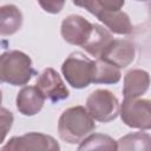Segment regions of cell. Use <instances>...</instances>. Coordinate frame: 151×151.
<instances>
[{
    "instance_id": "6da1fadb",
    "label": "cell",
    "mask_w": 151,
    "mask_h": 151,
    "mask_svg": "<svg viewBox=\"0 0 151 151\" xmlns=\"http://www.w3.org/2000/svg\"><path fill=\"white\" fill-rule=\"evenodd\" d=\"M73 4L93 14L110 33L127 35L133 31L130 17L122 9L125 5L124 0H84L73 1Z\"/></svg>"
},
{
    "instance_id": "7a4b0ae2",
    "label": "cell",
    "mask_w": 151,
    "mask_h": 151,
    "mask_svg": "<svg viewBox=\"0 0 151 151\" xmlns=\"http://www.w3.org/2000/svg\"><path fill=\"white\" fill-rule=\"evenodd\" d=\"M96 127L94 119L81 105L66 109L58 120L59 137L68 144L80 143L84 138L91 134Z\"/></svg>"
},
{
    "instance_id": "3957f363",
    "label": "cell",
    "mask_w": 151,
    "mask_h": 151,
    "mask_svg": "<svg viewBox=\"0 0 151 151\" xmlns=\"http://www.w3.org/2000/svg\"><path fill=\"white\" fill-rule=\"evenodd\" d=\"M33 73L32 59L22 51L12 50L0 54V83L24 86L31 80Z\"/></svg>"
},
{
    "instance_id": "277c9868",
    "label": "cell",
    "mask_w": 151,
    "mask_h": 151,
    "mask_svg": "<svg viewBox=\"0 0 151 151\" xmlns=\"http://www.w3.org/2000/svg\"><path fill=\"white\" fill-rule=\"evenodd\" d=\"M61 73L73 88L87 87L94 77V60L81 52H72L61 65Z\"/></svg>"
},
{
    "instance_id": "5b68a950",
    "label": "cell",
    "mask_w": 151,
    "mask_h": 151,
    "mask_svg": "<svg viewBox=\"0 0 151 151\" xmlns=\"http://www.w3.org/2000/svg\"><path fill=\"white\" fill-rule=\"evenodd\" d=\"M119 100L107 88H97L86 99L85 109L90 116L100 123L114 120L119 114Z\"/></svg>"
},
{
    "instance_id": "8992f818",
    "label": "cell",
    "mask_w": 151,
    "mask_h": 151,
    "mask_svg": "<svg viewBox=\"0 0 151 151\" xmlns=\"http://www.w3.org/2000/svg\"><path fill=\"white\" fill-rule=\"evenodd\" d=\"M149 99H124L119 106L122 122L132 129L147 131L151 129V110Z\"/></svg>"
},
{
    "instance_id": "52a82bcc",
    "label": "cell",
    "mask_w": 151,
    "mask_h": 151,
    "mask_svg": "<svg viewBox=\"0 0 151 151\" xmlns=\"http://www.w3.org/2000/svg\"><path fill=\"white\" fill-rule=\"evenodd\" d=\"M0 151H60V145L50 134L27 132L22 136L9 138Z\"/></svg>"
},
{
    "instance_id": "ba28073f",
    "label": "cell",
    "mask_w": 151,
    "mask_h": 151,
    "mask_svg": "<svg viewBox=\"0 0 151 151\" xmlns=\"http://www.w3.org/2000/svg\"><path fill=\"white\" fill-rule=\"evenodd\" d=\"M35 86L42 93L45 99H48L52 103L67 99L70 96L68 88L66 87L64 80L52 67H47L39 73Z\"/></svg>"
},
{
    "instance_id": "9c48e42d",
    "label": "cell",
    "mask_w": 151,
    "mask_h": 151,
    "mask_svg": "<svg viewBox=\"0 0 151 151\" xmlns=\"http://www.w3.org/2000/svg\"><path fill=\"white\" fill-rule=\"evenodd\" d=\"M136 46L127 39H112L98 59L106 61L117 68H125L133 63Z\"/></svg>"
},
{
    "instance_id": "30bf717a",
    "label": "cell",
    "mask_w": 151,
    "mask_h": 151,
    "mask_svg": "<svg viewBox=\"0 0 151 151\" xmlns=\"http://www.w3.org/2000/svg\"><path fill=\"white\" fill-rule=\"evenodd\" d=\"M92 31V24L81 15L71 14L63 19L60 26V34L63 39L76 46L83 47L90 37Z\"/></svg>"
},
{
    "instance_id": "8fae6325",
    "label": "cell",
    "mask_w": 151,
    "mask_h": 151,
    "mask_svg": "<svg viewBox=\"0 0 151 151\" xmlns=\"http://www.w3.org/2000/svg\"><path fill=\"white\" fill-rule=\"evenodd\" d=\"M45 97L37 88V86H24L15 98L17 110L22 116H35L39 113L45 104Z\"/></svg>"
},
{
    "instance_id": "7c38bea8",
    "label": "cell",
    "mask_w": 151,
    "mask_h": 151,
    "mask_svg": "<svg viewBox=\"0 0 151 151\" xmlns=\"http://www.w3.org/2000/svg\"><path fill=\"white\" fill-rule=\"evenodd\" d=\"M150 85V76L145 70L133 68L124 76L123 96L124 99H137L142 97Z\"/></svg>"
},
{
    "instance_id": "4fadbf2b",
    "label": "cell",
    "mask_w": 151,
    "mask_h": 151,
    "mask_svg": "<svg viewBox=\"0 0 151 151\" xmlns=\"http://www.w3.org/2000/svg\"><path fill=\"white\" fill-rule=\"evenodd\" d=\"M24 17L18 6L7 4L0 6V35L15 34L22 26Z\"/></svg>"
},
{
    "instance_id": "5bb4252c",
    "label": "cell",
    "mask_w": 151,
    "mask_h": 151,
    "mask_svg": "<svg viewBox=\"0 0 151 151\" xmlns=\"http://www.w3.org/2000/svg\"><path fill=\"white\" fill-rule=\"evenodd\" d=\"M112 39H114L112 33H110L104 26H100L98 24H92V31L90 33L88 39L83 45V48L91 57L98 59Z\"/></svg>"
},
{
    "instance_id": "9a60e30c",
    "label": "cell",
    "mask_w": 151,
    "mask_h": 151,
    "mask_svg": "<svg viewBox=\"0 0 151 151\" xmlns=\"http://www.w3.org/2000/svg\"><path fill=\"white\" fill-rule=\"evenodd\" d=\"M117 151H151L149 132H131L117 140Z\"/></svg>"
},
{
    "instance_id": "2e32d148",
    "label": "cell",
    "mask_w": 151,
    "mask_h": 151,
    "mask_svg": "<svg viewBox=\"0 0 151 151\" xmlns=\"http://www.w3.org/2000/svg\"><path fill=\"white\" fill-rule=\"evenodd\" d=\"M77 151H117V140L104 133H91L84 138Z\"/></svg>"
},
{
    "instance_id": "e0dca14e",
    "label": "cell",
    "mask_w": 151,
    "mask_h": 151,
    "mask_svg": "<svg viewBox=\"0 0 151 151\" xmlns=\"http://www.w3.org/2000/svg\"><path fill=\"white\" fill-rule=\"evenodd\" d=\"M120 78H122V73L119 68L100 59L94 60V77H93L92 83L117 84L120 80Z\"/></svg>"
},
{
    "instance_id": "ac0fdd59",
    "label": "cell",
    "mask_w": 151,
    "mask_h": 151,
    "mask_svg": "<svg viewBox=\"0 0 151 151\" xmlns=\"http://www.w3.org/2000/svg\"><path fill=\"white\" fill-rule=\"evenodd\" d=\"M13 122V113L6 107H0V144L5 140L7 133L12 129Z\"/></svg>"
},
{
    "instance_id": "d6986e66",
    "label": "cell",
    "mask_w": 151,
    "mask_h": 151,
    "mask_svg": "<svg viewBox=\"0 0 151 151\" xmlns=\"http://www.w3.org/2000/svg\"><path fill=\"white\" fill-rule=\"evenodd\" d=\"M39 5L44 8V11H46V12H48V13L55 14V13H59V12L63 9L65 2H64V1H60V2H57V1H48V2L39 1Z\"/></svg>"
},
{
    "instance_id": "ffe728a7",
    "label": "cell",
    "mask_w": 151,
    "mask_h": 151,
    "mask_svg": "<svg viewBox=\"0 0 151 151\" xmlns=\"http://www.w3.org/2000/svg\"><path fill=\"white\" fill-rule=\"evenodd\" d=\"M1 101H2V92L0 90V105H1Z\"/></svg>"
}]
</instances>
